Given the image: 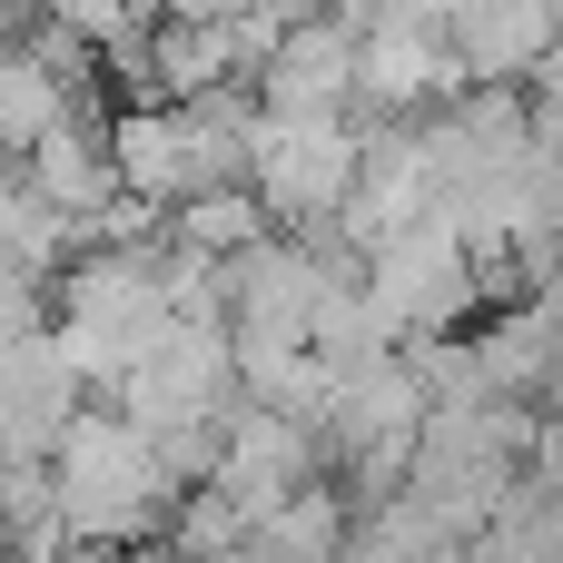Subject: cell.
<instances>
[{"instance_id": "277c9868", "label": "cell", "mask_w": 563, "mask_h": 563, "mask_svg": "<svg viewBox=\"0 0 563 563\" xmlns=\"http://www.w3.org/2000/svg\"><path fill=\"white\" fill-rule=\"evenodd\" d=\"M109 406H129L139 426H228V406H238V336L178 317V327L129 366V386H119Z\"/></svg>"}, {"instance_id": "4fadbf2b", "label": "cell", "mask_w": 563, "mask_h": 563, "mask_svg": "<svg viewBox=\"0 0 563 563\" xmlns=\"http://www.w3.org/2000/svg\"><path fill=\"white\" fill-rule=\"evenodd\" d=\"M59 119H89V99L20 40V49H0V148H40Z\"/></svg>"}, {"instance_id": "3957f363", "label": "cell", "mask_w": 563, "mask_h": 563, "mask_svg": "<svg viewBox=\"0 0 563 563\" xmlns=\"http://www.w3.org/2000/svg\"><path fill=\"white\" fill-rule=\"evenodd\" d=\"M366 287L396 317V336L426 346V336H455L485 307V257L465 247L455 218H416V228H396V238L366 247Z\"/></svg>"}, {"instance_id": "ba28073f", "label": "cell", "mask_w": 563, "mask_h": 563, "mask_svg": "<svg viewBox=\"0 0 563 563\" xmlns=\"http://www.w3.org/2000/svg\"><path fill=\"white\" fill-rule=\"evenodd\" d=\"M356 40L366 30H346L336 10H307L257 69H247V89H257V109H307V119H356Z\"/></svg>"}, {"instance_id": "52a82bcc", "label": "cell", "mask_w": 563, "mask_h": 563, "mask_svg": "<svg viewBox=\"0 0 563 563\" xmlns=\"http://www.w3.org/2000/svg\"><path fill=\"white\" fill-rule=\"evenodd\" d=\"M317 465H327L317 426H297V416H277V406H257V396L228 406V426H218V485L247 505V534H257V515H277L297 485H317Z\"/></svg>"}, {"instance_id": "2e32d148", "label": "cell", "mask_w": 563, "mask_h": 563, "mask_svg": "<svg viewBox=\"0 0 563 563\" xmlns=\"http://www.w3.org/2000/svg\"><path fill=\"white\" fill-rule=\"evenodd\" d=\"M238 544H247V505H238L218 475L168 505V554H238Z\"/></svg>"}, {"instance_id": "d6986e66", "label": "cell", "mask_w": 563, "mask_h": 563, "mask_svg": "<svg viewBox=\"0 0 563 563\" xmlns=\"http://www.w3.org/2000/svg\"><path fill=\"white\" fill-rule=\"evenodd\" d=\"M247 0H158V20H238Z\"/></svg>"}, {"instance_id": "7a4b0ae2", "label": "cell", "mask_w": 563, "mask_h": 563, "mask_svg": "<svg viewBox=\"0 0 563 563\" xmlns=\"http://www.w3.org/2000/svg\"><path fill=\"white\" fill-rule=\"evenodd\" d=\"M356 158H366V119H307V109H257L247 139V188L267 198V218L287 228H336L356 198Z\"/></svg>"}, {"instance_id": "30bf717a", "label": "cell", "mask_w": 563, "mask_h": 563, "mask_svg": "<svg viewBox=\"0 0 563 563\" xmlns=\"http://www.w3.org/2000/svg\"><path fill=\"white\" fill-rule=\"evenodd\" d=\"M20 178L59 208V218H79V228H99L129 188H119V158H109V129H89V119H59L40 148H20Z\"/></svg>"}, {"instance_id": "5bb4252c", "label": "cell", "mask_w": 563, "mask_h": 563, "mask_svg": "<svg viewBox=\"0 0 563 563\" xmlns=\"http://www.w3.org/2000/svg\"><path fill=\"white\" fill-rule=\"evenodd\" d=\"M79 247H89V228H79V218H59V208L20 178V198L0 208V267H10V277H30V287H49Z\"/></svg>"}, {"instance_id": "8992f818", "label": "cell", "mask_w": 563, "mask_h": 563, "mask_svg": "<svg viewBox=\"0 0 563 563\" xmlns=\"http://www.w3.org/2000/svg\"><path fill=\"white\" fill-rule=\"evenodd\" d=\"M455 89H465V59H455L445 20L396 10L356 40V109H376V119H435Z\"/></svg>"}, {"instance_id": "9c48e42d", "label": "cell", "mask_w": 563, "mask_h": 563, "mask_svg": "<svg viewBox=\"0 0 563 563\" xmlns=\"http://www.w3.org/2000/svg\"><path fill=\"white\" fill-rule=\"evenodd\" d=\"M465 79H495V89H534L544 49L563 40V0H465L445 20Z\"/></svg>"}, {"instance_id": "7c38bea8", "label": "cell", "mask_w": 563, "mask_h": 563, "mask_svg": "<svg viewBox=\"0 0 563 563\" xmlns=\"http://www.w3.org/2000/svg\"><path fill=\"white\" fill-rule=\"evenodd\" d=\"M346 534H356V495L317 475V485H297L277 515H257L247 544H257L267 563H336V554H346Z\"/></svg>"}, {"instance_id": "e0dca14e", "label": "cell", "mask_w": 563, "mask_h": 563, "mask_svg": "<svg viewBox=\"0 0 563 563\" xmlns=\"http://www.w3.org/2000/svg\"><path fill=\"white\" fill-rule=\"evenodd\" d=\"M148 10H158V0H49V20H59V30H79L89 49H109V40L148 30Z\"/></svg>"}, {"instance_id": "ac0fdd59", "label": "cell", "mask_w": 563, "mask_h": 563, "mask_svg": "<svg viewBox=\"0 0 563 563\" xmlns=\"http://www.w3.org/2000/svg\"><path fill=\"white\" fill-rule=\"evenodd\" d=\"M317 10H336V20H346V30H376V20H396V10H406V0H317Z\"/></svg>"}, {"instance_id": "8fae6325", "label": "cell", "mask_w": 563, "mask_h": 563, "mask_svg": "<svg viewBox=\"0 0 563 563\" xmlns=\"http://www.w3.org/2000/svg\"><path fill=\"white\" fill-rule=\"evenodd\" d=\"M148 69H158V99H208V89L247 79L238 20H158L148 30Z\"/></svg>"}, {"instance_id": "5b68a950", "label": "cell", "mask_w": 563, "mask_h": 563, "mask_svg": "<svg viewBox=\"0 0 563 563\" xmlns=\"http://www.w3.org/2000/svg\"><path fill=\"white\" fill-rule=\"evenodd\" d=\"M416 218H445V168L426 148V119H366V158H356V198H346L336 238L376 247Z\"/></svg>"}, {"instance_id": "ffe728a7", "label": "cell", "mask_w": 563, "mask_h": 563, "mask_svg": "<svg viewBox=\"0 0 563 563\" xmlns=\"http://www.w3.org/2000/svg\"><path fill=\"white\" fill-rule=\"evenodd\" d=\"M20 198V148H0V208Z\"/></svg>"}, {"instance_id": "9a60e30c", "label": "cell", "mask_w": 563, "mask_h": 563, "mask_svg": "<svg viewBox=\"0 0 563 563\" xmlns=\"http://www.w3.org/2000/svg\"><path fill=\"white\" fill-rule=\"evenodd\" d=\"M168 238L198 247V257H247V247L267 238V198H257V188H208V198L168 208Z\"/></svg>"}, {"instance_id": "6da1fadb", "label": "cell", "mask_w": 563, "mask_h": 563, "mask_svg": "<svg viewBox=\"0 0 563 563\" xmlns=\"http://www.w3.org/2000/svg\"><path fill=\"white\" fill-rule=\"evenodd\" d=\"M49 475H59V515H69L79 544L119 554L139 534H168L178 475L158 455V426H139L129 406H79L69 435H59V455H49Z\"/></svg>"}]
</instances>
